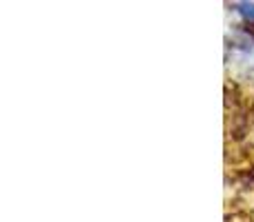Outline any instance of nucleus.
I'll return each instance as SVG.
<instances>
[{"mask_svg": "<svg viewBox=\"0 0 254 222\" xmlns=\"http://www.w3.org/2000/svg\"><path fill=\"white\" fill-rule=\"evenodd\" d=\"M241 13H246L248 18H254V4H241Z\"/></svg>", "mask_w": 254, "mask_h": 222, "instance_id": "f257e3e1", "label": "nucleus"}]
</instances>
